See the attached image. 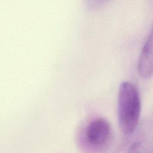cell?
Segmentation results:
<instances>
[{"label": "cell", "mask_w": 153, "mask_h": 153, "mask_svg": "<svg viewBox=\"0 0 153 153\" xmlns=\"http://www.w3.org/2000/svg\"><path fill=\"white\" fill-rule=\"evenodd\" d=\"M113 131L109 121L96 117L88 121L81 133V142L90 151L100 152L107 148L112 139Z\"/></svg>", "instance_id": "obj_2"}, {"label": "cell", "mask_w": 153, "mask_h": 153, "mask_svg": "<svg viewBox=\"0 0 153 153\" xmlns=\"http://www.w3.org/2000/svg\"><path fill=\"white\" fill-rule=\"evenodd\" d=\"M127 153H153V120L146 121Z\"/></svg>", "instance_id": "obj_3"}, {"label": "cell", "mask_w": 153, "mask_h": 153, "mask_svg": "<svg viewBox=\"0 0 153 153\" xmlns=\"http://www.w3.org/2000/svg\"><path fill=\"white\" fill-rule=\"evenodd\" d=\"M140 99L137 88L127 81L122 82L118 95L117 114L120 129L129 135L136 128L140 114Z\"/></svg>", "instance_id": "obj_1"}, {"label": "cell", "mask_w": 153, "mask_h": 153, "mask_svg": "<svg viewBox=\"0 0 153 153\" xmlns=\"http://www.w3.org/2000/svg\"><path fill=\"white\" fill-rule=\"evenodd\" d=\"M110 0H85V4L90 10H97L105 5Z\"/></svg>", "instance_id": "obj_5"}, {"label": "cell", "mask_w": 153, "mask_h": 153, "mask_svg": "<svg viewBox=\"0 0 153 153\" xmlns=\"http://www.w3.org/2000/svg\"><path fill=\"white\" fill-rule=\"evenodd\" d=\"M137 69L139 75L143 78L153 74V28L143 47Z\"/></svg>", "instance_id": "obj_4"}]
</instances>
